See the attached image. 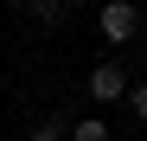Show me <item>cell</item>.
Returning <instances> with one entry per match:
<instances>
[{
  "label": "cell",
  "instance_id": "6da1fadb",
  "mask_svg": "<svg viewBox=\"0 0 147 141\" xmlns=\"http://www.w3.org/2000/svg\"><path fill=\"white\" fill-rule=\"evenodd\" d=\"M134 26H141V13H134V0H109V7L96 13V32H102L109 45H128V39H134Z\"/></svg>",
  "mask_w": 147,
  "mask_h": 141
},
{
  "label": "cell",
  "instance_id": "7a4b0ae2",
  "mask_svg": "<svg viewBox=\"0 0 147 141\" xmlns=\"http://www.w3.org/2000/svg\"><path fill=\"white\" fill-rule=\"evenodd\" d=\"M90 96L96 103H121V96H128V70H121L115 58H102V64L90 70Z\"/></svg>",
  "mask_w": 147,
  "mask_h": 141
},
{
  "label": "cell",
  "instance_id": "3957f363",
  "mask_svg": "<svg viewBox=\"0 0 147 141\" xmlns=\"http://www.w3.org/2000/svg\"><path fill=\"white\" fill-rule=\"evenodd\" d=\"M26 13L38 19V26H58V19H64V0H26Z\"/></svg>",
  "mask_w": 147,
  "mask_h": 141
},
{
  "label": "cell",
  "instance_id": "277c9868",
  "mask_svg": "<svg viewBox=\"0 0 147 141\" xmlns=\"http://www.w3.org/2000/svg\"><path fill=\"white\" fill-rule=\"evenodd\" d=\"M64 141H109V122H96V115H90V122H70Z\"/></svg>",
  "mask_w": 147,
  "mask_h": 141
},
{
  "label": "cell",
  "instance_id": "5b68a950",
  "mask_svg": "<svg viewBox=\"0 0 147 141\" xmlns=\"http://www.w3.org/2000/svg\"><path fill=\"white\" fill-rule=\"evenodd\" d=\"M128 103H134V115L147 122V83H128Z\"/></svg>",
  "mask_w": 147,
  "mask_h": 141
},
{
  "label": "cell",
  "instance_id": "8992f818",
  "mask_svg": "<svg viewBox=\"0 0 147 141\" xmlns=\"http://www.w3.org/2000/svg\"><path fill=\"white\" fill-rule=\"evenodd\" d=\"M26 141H64V128H51V122H38V128H32Z\"/></svg>",
  "mask_w": 147,
  "mask_h": 141
}]
</instances>
